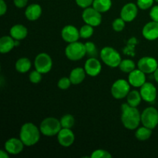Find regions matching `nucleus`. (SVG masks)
<instances>
[{
  "instance_id": "obj_43",
  "label": "nucleus",
  "mask_w": 158,
  "mask_h": 158,
  "mask_svg": "<svg viewBox=\"0 0 158 158\" xmlns=\"http://www.w3.org/2000/svg\"><path fill=\"white\" fill-rule=\"evenodd\" d=\"M154 1H156V2H158V0H154Z\"/></svg>"
},
{
  "instance_id": "obj_1",
  "label": "nucleus",
  "mask_w": 158,
  "mask_h": 158,
  "mask_svg": "<svg viewBox=\"0 0 158 158\" xmlns=\"http://www.w3.org/2000/svg\"><path fill=\"white\" fill-rule=\"evenodd\" d=\"M121 121L128 130H135L141 122V114L137 107L130 106L128 103L121 105Z\"/></svg>"
},
{
  "instance_id": "obj_27",
  "label": "nucleus",
  "mask_w": 158,
  "mask_h": 158,
  "mask_svg": "<svg viewBox=\"0 0 158 158\" xmlns=\"http://www.w3.org/2000/svg\"><path fill=\"white\" fill-rule=\"evenodd\" d=\"M138 43L137 39L135 37H132L127 42L126 47L123 49V53L126 55L131 56H135V45Z\"/></svg>"
},
{
  "instance_id": "obj_31",
  "label": "nucleus",
  "mask_w": 158,
  "mask_h": 158,
  "mask_svg": "<svg viewBox=\"0 0 158 158\" xmlns=\"http://www.w3.org/2000/svg\"><path fill=\"white\" fill-rule=\"evenodd\" d=\"M85 46H86V55L91 58V57H96L98 56L97 54V49L96 47L95 44L92 42H87L85 43Z\"/></svg>"
},
{
  "instance_id": "obj_13",
  "label": "nucleus",
  "mask_w": 158,
  "mask_h": 158,
  "mask_svg": "<svg viewBox=\"0 0 158 158\" xmlns=\"http://www.w3.org/2000/svg\"><path fill=\"white\" fill-rule=\"evenodd\" d=\"M61 35L63 40L69 43L78 41L79 38L80 37V30H78L77 27L71 25H68L63 27V29H62Z\"/></svg>"
},
{
  "instance_id": "obj_29",
  "label": "nucleus",
  "mask_w": 158,
  "mask_h": 158,
  "mask_svg": "<svg viewBox=\"0 0 158 158\" xmlns=\"http://www.w3.org/2000/svg\"><path fill=\"white\" fill-rule=\"evenodd\" d=\"M60 123L63 128L71 129L75 123V119L71 114H66L60 120Z\"/></svg>"
},
{
  "instance_id": "obj_32",
  "label": "nucleus",
  "mask_w": 158,
  "mask_h": 158,
  "mask_svg": "<svg viewBox=\"0 0 158 158\" xmlns=\"http://www.w3.org/2000/svg\"><path fill=\"white\" fill-rule=\"evenodd\" d=\"M91 158H111L112 155L105 150L98 149L94 151L90 155Z\"/></svg>"
},
{
  "instance_id": "obj_2",
  "label": "nucleus",
  "mask_w": 158,
  "mask_h": 158,
  "mask_svg": "<svg viewBox=\"0 0 158 158\" xmlns=\"http://www.w3.org/2000/svg\"><path fill=\"white\" fill-rule=\"evenodd\" d=\"M40 130L32 123H26L22 126L19 137L25 146H33L38 143L40 138Z\"/></svg>"
},
{
  "instance_id": "obj_6",
  "label": "nucleus",
  "mask_w": 158,
  "mask_h": 158,
  "mask_svg": "<svg viewBox=\"0 0 158 158\" xmlns=\"http://www.w3.org/2000/svg\"><path fill=\"white\" fill-rule=\"evenodd\" d=\"M131 89V84L125 80H117L111 87V94L117 100H121L128 95Z\"/></svg>"
},
{
  "instance_id": "obj_42",
  "label": "nucleus",
  "mask_w": 158,
  "mask_h": 158,
  "mask_svg": "<svg viewBox=\"0 0 158 158\" xmlns=\"http://www.w3.org/2000/svg\"><path fill=\"white\" fill-rule=\"evenodd\" d=\"M154 79H155L156 81L158 83V68L156 69L155 72L154 73Z\"/></svg>"
},
{
  "instance_id": "obj_7",
  "label": "nucleus",
  "mask_w": 158,
  "mask_h": 158,
  "mask_svg": "<svg viewBox=\"0 0 158 158\" xmlns=\"http://www.w3.org/2000/svg\"><path fill=\"white\" fill-rule=\"evenodd\" d=\"M141 123L146 127L153 130L158 124V111L154 107H148L141 114Z\"/></svg>"
},
{
  "instance_id": "obj_34",
  "label": "nucleus",
  "mask_w": 158,
  "mask_h": 158,
  "mask_svg": "<svg viewBox=\"0 0 158 158\" xmlns=\"http://www.w3.org/2000/svg\"><path fill=\"white\" fill-rule=\"evenodd\" d=\"M154 1V0H137V4L140 9L146 10L153 6Z\"/></svg>"
},
{
  "instance_id": "obj_23",
  "label": "nucleus",
  "mask_w": 158,
  "mask_h": 158,
  "mask_svg": "<svg viewBox=\"0 0 158 158\" xmlns=\"http://www.w3.org/2000/svg\"><path fill=\"white\" fill-rule=\"evenodd\" d=\"M31 66H32V63L30 60L26 57H23V58L19 59L15 63V69L19 73H25L31 69Z\"/></svg>"
},
{
  "instance_id": "obj_25",
  "label": "nucleus",
  "mask_w": 158,
  "mask_h": 158,
  "mask_svg": "<svg viewBox=\"0 0 158 158\" xmlns=\"http://www.w3.org/2000/svg\"><path fill=\"white\" fill-rule=\"evenodd\" d=\"M142 100L140 93L137 90H132L130 91L128 95L127 96V103L131 106L137 107L140 103Z\"/></svg>"
},
{
  "instance_id": "obj_5",
  "label": "nucleus",
  "mask_w": 158,
  "mask_h": 158,
  "mask_svg": "<svg viewBox=\"0 0 158 158\" xmlns=\"http://www.w3.org/2000/svg\"><path fill=\"white\" fill-rule=\"evenodd\" d=\"M65 54L69 60L72 61H78L86 55L85 44L77 41L69 43L65 49Z\"/></svg>"
},
{
  "instance_id": "obj_39",
  "label": "nucleus",
  "mask_w": 158,
  "mask_h": 158,
  "mask_svg": "<svg viewBox=\"0 0 158 158\" xmlns=\"http://www.w3.org/2000/svg\"><path fill=\"white\" fill-rule=\"evenodd\" d=\"M28 0H14V4L17 8H24L27 5Z\"/></svg>"
},
{
  "instance_id": "obj_16",
  "label": "nucleus",
  "mask_w": 158,
  "mask_h": 158,
  "mask_svg": "<svg viewBox=\"0 0 158 158\" xmlns=\"http://www.w3.org/2000/svg\"><path fill=\"white\" fill-rule=\"evenodd\" d=\"M84 69L86 74L90 77H96L101 72L102 66L100 62L97 58L91 57L86 61L84 65Z\"/></svg>"
},
{
  "instance_id": "obj_35",
  "label": "nucleus",
  "mask_w": 158,
  "mask_h": 158,
  "mask_svg": "<svg viewBox=\"0 0 158 158\" xmlns=\"http://www.w3.org/2000/svg\"><path fill=\"white\" fill-rule=\"evenodd\" d=\"M42 80V73L38 70H33L29 74V80L33 83H38Z\"/></svg>"
},
{
  "instance_id": "obj_22",
  "label": "nucleus",
  "mask_w": 158,
  "mask_h": 158,
  "mask_svg": "<svg viewBox=\"0 0 158 158\" xmlns=\"http://www.w3.org/2000/svg\"><path fill=\"white\" fill-rule=\"evenodd\" d=\"M86 73V71L83 68L77 67L73 69L69 75V79H70L72 84L77 85L82 83L85 79Z\"/></svg>"
},
{
  "instance_id": "obj_15",
  "label": "nucleus",
  "mask_w": 158,
  "mask_h": 158,
  "mask_svg": "<svg viewBox=\"0 0 158 158\" xmlns=\"http://www.w3.org/2000/svg\"><path fill=\"white\" fill-rule=\"evenodd\" d=\"M138 9L135 3H127L120 11V17L125 22H132L137 17Z\"/></svg>"
},
{
  "instance_id": "obj_14",
  "label": "nucleus",
  "mask_w": 158,
  "mask_h": 158,
  "mask_svg": "<svg viewBox=\"0 0 158 158\" xmlns=\"http://www.w3.org/2000/svg\"><path fill=\"white\" fill-rule=\"evenodd\" d=\"M24 145L25 144L22 141L21 139L12 137V138L9 139L5 143V150L9 154H12V155H16V154H20L23 151Z\"/></svg>"
},
{
  "instance_id": "obj_18",
  "label": "nucleus",
  "mask_w": 158,
  "mask_h": 158,
  "mask_svg": "<svg viewBox=\"0 0 158 158\" xmlns=\"http://www.w3.org/2000/svg\"><path fill=\"white\" fill-rule=\"evenodd\" d=\"M142 34L146 40H154L158 38V22L148 23L142 29Z\"/></svg>"
},
{
  "instance_id": "obj_28",
  "label": "nucleus",
  "mask_w": 158,
  "mask_h": 158,
  "mask_svg": "<svg viewBox=\"0 0 158 158\" xmlns=\"http://www.w3.org/2000/svg\"><path fill=\"white\" fill-rule=\"evenodd\" d=\"M119 67L122 72L130 73L134 69H135V63L133 60L126 59V60H121L120 65H119Z\"/></svg>"
},
{
  "instance_id": "obj_37",
  "label": "nucleus",
  "mask_w": 158,
  "mask_h": 158,
  "mask_svg": "<svg viewBox=\"0 0 158 158\" xmlns=\"http://www.w3.org/2000/svg\"><path fill=\"white\" fill-rule=\"evenodd\" d=\"M94 0H76V2L80 7L86 9V8L89 7L91 5H93Z\"/></svg>"
},
{
  "instance_id": "obj_30",
  "label": "nucleus",
  "mask_w": 158,
  "mask_h": 158,
  "mask_svg": "<svg viewBox=\"0 0 158 158\" xmlns=\"http://www.w3.org/2000/svg\"><path fill=\"white\" fill-rule=\"evenodd\" d=\"M93 34H94V26H90V25H84L80 29V37L83 39L89 38L92 36Z\"/></svg>"
},
{
  "instance_id": "obj_33",
  "label": "nucleus",
  "mask_w": 158,
  "mask_h": 158,
  "mask_svg": "<svg viewBox=\"0 0 158 158\" xmlns=\"http://www.w3.org/2000/svg\"><path fill=\"white\" fill-rule=\"evenodd\" d=\"M125 27V21L123 19L120 18L116 19L114 22H113V29L116 31V32H120L123 30Z\"/></svg>"
},
{
  "instance_id": "obj_24",
  "label": "nucleus",
  "mask_w": 158,
  "mask_h": 158,
  "mask_svg": "<svg viewBox=\"0 0 158 158\" xmlns=\"http://www.w3.org/2000/svg\"><path fill=\"white\" fill-rule=\"evenodd\" d=\"M112 6L111 0H94L93 7L100 12H106L110 9Z\"/></svg>"
},
{
  "instance_id": "obj_10",
  "label": "nucleus",
  "mask_w": 158,
  "mask_h": 158,
  "mask_svg": "<svg viewBox=\"0 0 158 158\" xmlns=\"http://www.w3.org/2000/svg\"><path fill=\"white\" fill-rule=\"evenodd\" d=\"M138 69L145 74L153 73L158 68V63L155 58L151 56H144L140 59L137 63Z\"/></svg>"
},
{
  "instance_id": "obj_9",
  "label": "nucleus",
  "mask_w": 158,
  "mask_h": 158,
  "mask_svg": "<svg viewBox=\"0 0 158 158\" xmlns=\"http://www.w3.org/2000/svg\"><path fill=\"white\" fill-rule=\"evenodd\" d=\"M82 17L86 24L90 25L94 27L98 26L102 22L101 12H98L94 7L86 8L83 10Z\"/></svg>"
},
{
  "instance_id": "obj_38",
  "label": "nucleus",
  "mask_w": 158,
  "mask_h": 158,
  "mask_svg": "<svg viewBox=\"0 0 158 158\" xmlns=\"http://www.w3.org/2000/svg\"><path fill=\"white\" fill-rule=\"evenodd\" d=\"M150 16L153 21L158 22V6H154L150 12Z\"/></svg>"
},
{
  "instance_id": "obj_40",
  "label": "nucleus",
  "mask_w": 158,
  "mask_h": 158,
  "mask_svg": "<svg viewBox=\"0 0 158 158\" xmlns=\"http://www.w3.org/2000/svg\"><path fill=\"white\" fill-rule=\"evenodd\" d=\"M7 11V6L4 0H0V15H3Z\"/></svg>"
},
{
  "instance_id": "obj_3",
  "label": "nucleus",
  "mask_w": 158,
  "mask_h": 158,
  "mask_svg": "<svg viewBox=\"0 0 158 158\" xmlns=\"http://www.w3.org/2000/svg\"><path fill=\"white\" fill-rule=\"evenodd\" d=\"M100 58L106 66L115 68L119 66L122 59L120 53L110 46H106L100 51Z\"/></svg>"
},
{
  "instance_id": "obj_41",
  "label": "nucleus",
  "mask_w": 158,
  "mask_h": 158,
  "mask_svg": "<svg viewBox=\"0 0 158 158\" xmlns=\"http://www.w3.org/2000/svg\"><path fill=\"white\" fill-rule=\"evenodd\" d=\"M9 153L6 151H2L1 150L0 151V158H9Z\"/></svg>"
},
{
  "instance_id": "obj_19",
  "label": "nucleus",
  "mask_w": 158,
  "mask_h": 158,
  "mask_svg": "<svg viewBox=\"0 0 158 158\" xmlns=\"http://www.w3.org/2000/svg\"><path fill=\"white\" fill-rule=\"evenodd\" d=\"M25 15L29 21L37 20L42 15V7L35 3L29 5L25 11Z\"/></svg>"
},
{
  "instance_id": "obj_12",
  "label": "nucleus",
  "mask_w": 158,
  "mask_h": 158,
  "mask_svg": "<svg viewBox=\"0 0 158 158\" xmlns=\"http://www.w3.org/2000/svg\"><path fill=\"white\" fill-rule=\"evenodd\" d=\"M57 139L61 146L68 148L73 143L75 140V135L69 128H62L57 134Z\"/></svg>"
},
{
  "instance_id": "obj_8",
  "label": "nucleus",
  "mask_w": 158,
  "mask_h": 158,
  "mask_svg": "<svg viewBox=\"0 0 158 158\" xmlns=\"http://www.w3.org/2000/svg\"><path fill=\"white\" fill-rule=\"evenodd\" d=\"M35 68L41 73H47L51 70L52 66V61L49 55L46 52L38 54L34 62Z\"/></svg>"
},
{
  "instance_id": "obj_11",
  "label": "nucleus",
  "mask_w": 158,
  "mask_h": 158,
  "mask_svg": "<svg viewBox=\"0 0 158 158\" xmlns=\"http://www.w3.org/2000/svg\"><path fill=\"white\" fill-rule=\"evenodd\" d=\"M142 100L148 103H152L157 98V89L151 83H145L140 89Z\"/></svg>"
},
{
  "instance_id": "obj_26",
  "label": "nucleus",
  "mask_w": 158,
  "mask_h": 158,
  "mask_svg": "<svg viewBox=\"0 0 158 158\" xmlns=\"http://www.w3.org/2000/svg\"><path fill=\"white\" fill-rule=\"evenodd\" d=\"M151 134H152V130L143 126L141 127H139L135 133V137L139 140L144 141V140H148L151 137Z\"/></svg>"
},
{
  "instance_id": "obj_4",
  "label": "nucleus",
  "mask_w": 158,
  "mask_h": 158,
  "mask_svg": "<svg viewBox=\"0 0 158 158\" xmlns=\"http://www.w3.org/2000/svg\"><path fill=\"white\" fill-rule=\"evenodd\" d=\"M62 128L60 120L54 117H48L43 120L40 127V132L47 137L57 135Z\"/></svg>"
},
{
  "instance_id": "obj_20",
  "label": "nucleus",
  "mask_w": 158,
  "mask_h": 158,
  "mask_svg": "<svg viewBox=\"0 0 158 158\" xmlns=\"http://www.w3.org/2000/svg\"><path fill=\"white\" fill-rule=\"evenodd\" d=\"M10 35L15 40H22L28 35V30L23 25H15L10 29Z\"/></svg>"
},
{
  "instance_id": "obj_21",
  "label": "nucleus",
  "mask_w": 158,
  "mask_h": 158,
  "mask_svg": "<svg viewBox=\"0 0 158 158\" xmlns=\"http://www.w3.org/2000/svg\"><path fill=\"white\" fill-rule=\"evenodd\" d=\"M15 46V40L11 35H6L0 39V52L2 53L10 52Z\"/></svg>"
},
{
  "instance_id": "obj_36",
  "label": "nucleus",
  "mask_w": 158,
  "mask_h": 158,
  "mask_svg": "<svg viewBox=\"0 0 158 158\" xmlns=\"http://www.w3.org/2000/svg\"><path fill=\"white\" fill-rule=\"evenodd\" d=\"M72 84L69 77H63L58 82V87L61 89H66Z\"/></svg>"
},
{
  "instance_id": "obj_17",
  "label": "nucleus",
  "mask_w": 158,
  "mask_h": 158,
  "mask_svg": "<svg viewBox=\"0 0 158 158\" xmlns=\"http://www.w3.org/2000/svg\"><path fill=\"white\" fill-rule=\"evenodd\" d=\"M128 82L134 87H140L146 83V76L140 69H134L129 73Z\"/></svg>"
}]
</instances>
